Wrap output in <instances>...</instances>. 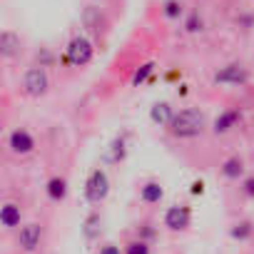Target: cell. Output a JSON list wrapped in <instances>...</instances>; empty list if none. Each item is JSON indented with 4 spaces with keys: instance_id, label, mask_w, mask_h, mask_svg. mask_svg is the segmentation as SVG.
<instances>
[{
    "instance_id": "cell-1",
    "label": "cell",
    "mask_w": 254,
    "mask_h": 254,
    "mask_svg": "<svg viewBox=\"0 0 254 254\" xmlns=\"http://www.w3.org/2000/svg\"><path fill=\"white\" fill-rule=\"evenodd\" d=\"M204 130V115L199 110H182L175 115V120L170 122V132L175 137H197Z\"/></svg>"
},
{
    "instance_id": "cell-2",
    "label": "cell",
    "mask_w": 254,
    "mask_h": 254,
    "mask_svg": "<svg viewBox=\"0 0 254 254\" xmlns=\"http://www.w3.org/2000/svg\"><path fill=\"white\" fill-rule=\"evenodd\" d=\"M92 55H95V48H92V43L85 35H75L67 43V48H65V60L70 65H77V67L87 65L92 60Z\"/></svg>"
},
{
    "instance_id": "cell-3",
    "label": "cell",
    "mask_w": 254,
    "mask_h": 254,
    "mask_svg": "<svg viewBox=\"0 0 254 254\" xmlns=\"http://www.w3.org/2000/svg\"><path fill=\"white\" fill-rule=\"evenodd\" d=\"M50 87V80H48V72L43 67H30L25 70L23 75V92L28 97H43Z\"/></svg>"
},
{
    "instance_id": "cell-4",
    "label": "cell",
    "mask_w": 254,
    "mask_h": 254,
    "mask_svg": "<svg viewBox=\"0 0 254 254\" xmlns=\"http://www.w3.org/2000/svg\"><path fill=\"white\" fill-rule=\"evenodd\" d=\"M80 18H82L85 30H87V33H92L95 38L105 35V33H107V28H110L107 15H105V13H102V8H97V5H85Z\"/></svg>"
},
{
    "instance_id": "cell-5",
    "label": "cell",
    "mask_w": 254,
    "mask_h": 254,
    "mask_svg": "<svg viewBox=\"0 0 254 254\" xmlns=\"http://www.w3.org/2000/svg\"><path fill=\"white\" fill-rule=\"evenodd\" d=\"M110 192V182H107V175L102 170H95L87 180V187H85V194L90 202H102Z\"/></svg>"
},
{
    "instance_id": "cell-6",
    "label": "cell",
    "mask_w": 254,
    "mask_h": 254,
    "mask_svg": "<svg viewBox=\"0 0 254 254\" xmlns=\"http://www.w3.org/2000/svg\"><path fill=\"white\" fill-rule=\"evenodd\" d=\"M8 145L15 155H28V152L35 150V140L28 130H13L10 137H8Z\"/></svg>"
},
{
    "instance_id": "cell-7",
    "label": "cell",
    "mask_w": 254,
    "mask_h": 254,
    "mask_svg": "<svg viewBox=\"0 0 254 254\" xmlns=\"http://www.w3.org/2000/svg\"><path fill=\"white\" fill-rule=\"evenodd\" d=\"M20 48H23V40L18 33H13V30L0 33V55L3 58H15L20 53Z\"/></svg>"
},
{
    "instance_id": "cell-8",
    "label": "cell",
    "mask_w": 254,
    "mask_h": 254,
    "mask_svg": "<svg viewBox=\"0 0 254 254\" xmlns=\"http://www.w3.org/2000/svg\"><path fill=\"white\" fill-rule=\"evenodd\" d=\"M214 80L222 82V85H242L247 80V70L242 65H227L214 75Z\"/></svg>"
},
{
    "instance_id": "cell-9",
    "label": "cell",
    "mask_w": 254,
    "mask_h": 254,
    "mask_svg": "<svg viewBox=\"0 0 254 254\" xmlns=\"http://www.w3.org/2000/svg\"><path fill=\"white\" fill-rule=\"evenodd\" d=\"M165 224L170 227V229H185L187 224H190V209L187 207H170L167 209V214H165Z\"/></svg>"
},
{
    "instance_id": "cell-10",
    "label": "cell",
    "mask_w": 254,
    "mask_h": 254,
    "mask_svg": "<svg viewBox=\"0 0 254 254\" xmlns=\"http://www.w3.org/2000/svg\"><path fill=\"white\" fill-rule=\"evenodd\" d=\"M40 234H43L40 224H28V227H23V229H20V247H23L25 252H33V249L40 244Z\"/></svg>"
},
{
    "instance_id": "cell-11",
    "label": "cell",
    "mask_w": 254,
    "mask_h": 254,
    "mask_svg": "<svg viewBox=\"0 0 254 254\" xmlns=\"http://www.w3.org/2000/svg\"><path fill=\"white\" fill-rule=\"evenodd\" d=\"M150 117H152V122H155V125H170V122L175 120L172 107H170L167 102H157V105L150 110Z\"/></svg>"
},
{
    "instance_id": "cell-12",
    "label": "cell",
    "mask_w": 254,
    "mask_h": 254,
    "mask_svg": "<svg viewBox=\"0 0 254 254\" xmlns=\"http://www.w3.org/2000/svg\"><path fill=\"white\" fill-rule=\"evenodd\" d=\"M237 120H239V112H237V110H227V112H222V115L214 120V132H227V130H232Z\"/></svg>"
},
{
    "instance_id": "cell-13",
    "label": "cell",
    "mask_w": 254,
    "mask_h": 254,
    "mask_svg": "<svg viewBox=\"0 0 254 254\" xmlns=\"http://www.w3.org/2000/svg\"><path fill=\"white\" fill-rule=\"evenodd\" d=\"M48 194H50V199L60 202V199L67 194V182H65L63 177H53V180L48 182Z\"/></svg>"
},
{
    "instance_id": "cell-14",
    "label": "cell",
    "mask_w": 254,
    "mask_h": 254,
    "mask_svg": "<svg viewBox=\"0 0 254 254\" xmlns=\"http://www.w3.org/2000/svg\"><path fill=\"white\" fill-rule=\"evenodd\" d=\"M0 222H3L5 227H15V224L20 222V207L5 204L3 209H0Z\"/></svg>"
},
{
    "instance_id": "cell-15",
    "label": "cell",
    "mask_w": 254,
    "mask_h": 254,
    "mask_svg": "<svg viewBox=\"0 0 254 254\" xmlns=\"http://www.w3.org/2000/svg\"><path fill=\"white\" fill-rule=\"evenodd\" d=\"M182 13H185V8H182L180 0H165V5H162V15H165L167 20H180V18H182Z\"/></svg>"
},
{
    "instance_id": "cell-16",
    "label": "cell",
    "mask_w": 254,
    "mask_h": 254,
    "mask_svg": "<svg viewBox=\"0 0 254 254\" xmlns=\"http://www.w3.org/2000/svg\"><path fill=\"white\" fill-rule=\"evenodd\" d=\"M162 194H165V192H162V187H160L157 182H147V185L142 187V199L150 202V204H152V202H160Z\"/></svg>"
},
{
    "instance_id": "cell-17",
    "label": "cell",
    "mask_w": 254,
    "mask_h": 254,
    "mask_svg": "<svg viewBox=\"0 0 254 254\" xmlns=\"http://www.w3.org/2000/svg\"><path fill=\"white\" fill-rule=\"evenodd\" d=\"M242 160H237V157H232V160H227L224 162V167H222V172H224V177H229V180H237L239 175H242Z\"/></svg>"
},
{
    "instance_id": "cell-18",
    "label": "cell",
    "mask_w": 254,
    "mask_h": 254,
    "mask_svg": "<svg viewBox=\"0 0 254 254\" xmlns=\"http://www.w3.org/2000/svg\"><path fill=\"white\" fill-rule=\"evenodd\" d=\"M152 70H155V63H145V65H142V67H140V70L135 72V77H132V82H135V85H140V82H145V80H147V75H150Z\"/></svg>"
},
{
    "instance_id": "cell-19",
    "label": "cell",
    "mask_w": 254,
    "mask_h": 254,
    "mask_svg": "<svg viewBox=\"0 0 254 254\" xmlns=\"http://www.w3.org/2000/svg\"><path fill=\"white\" fill-rule=\"evenodd\" d=\"M185 28H187V33H197V30L202 28V20H199V15H197V13H192V15L187 18Z\"/></svg>"
},
{
    "instance_id": "cell-20",
    "label": "cell",
    "mask_w": 254,
    "mask_h": 254,
    "mask_svg": "<svg viewBox=\"0 0 254 254\" xmlns=\"http://www.w3.org/2000/svg\"><path fill=\"white\" fill-rule=\"evenodd\" d=\"M249 232H252V224L242 222V224H237V227L232 229V237H237V239H244V237H249Z\"/></svg>"
},
{
    "instance_id": "cell-21",
    "label": "cell",
    "mask_w": 254,
    "mask_h": 254,
    "mask_svg": "<svg viewBox=\"0 0 254 254\" xmlns=\"http://www.w3.org/2000/svg\"><path fill=\"white\" fill-rule=\"evenodd\" d=\"M127 254H150V249L145 242H132V244H127Z\"/></svg>"
},
{
    "instance_id": "cell-22",
    "label": "cell",
    "mask_w": 254,
    "mask_h": 254,
    "mask_svg": "<svg viewBox=\"0 0 254 254\" xmlns=\"http://www.w3.org/2000/svg\"><path fill=\"white\" fill-rule=\"evenodd\" d=\"M95 224H97V214H92V217L87 219V237L95 234Z\"/></svg>"
},
{
    "instance_id": "cell-23",
    "label": "cell",
    "mask_w": 254,
    "mask_h": 254,
    "mask_svg": "<svg viewBox=\"0 0 254 254\" xmlns=\"http://www.w3.org/2000/svg\"><path fill=\"white\" fill-rule=\"evenodd\" d=\"M244 192H247V194H249V197H254V177H252V180H247V182H244Z\"/></svg>"
},
{
    "instance_id": "cell-24",
    "label": "cell",
    "mask_w": 254,
    "mask_h": 254,
    "mask_svg": "<svg viewBox=\"0 0 254 254\" xmlns=\"http://www.w3.org/2000/svg\"><path fill=\"white\" fill-rule=\"evenodd\" d=\"M102 254H120V249H117V247H105Z\"/></svg>"
}]
</instances>
